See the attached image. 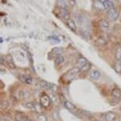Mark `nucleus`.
Instances as JSON below:
<instances>
[{"label":"nucleus","instance_id":"26","mask_svg":"<svg viewBox=\"0 0 121 121\" xmlns=\"http://www.w3.org/2000/svg\"><path fill=\"white\" fill-rule=\"evenodd\" d=\"M26 121H32V120H29V119H28V120H27Z\"/></svg>","mask_w":121,"mask_h":121},{"label":"nucleus","instance_id":"22","mask_svg":"<svg viewBox=\"0 0 121 121\" xmlns=\"http://www.w3.org/2000/svg\"><path fill=\"white\" fill-rule=\"evenodd\" d=\"M115 69L116 70V72L121 73V62H120V61H118V62L116 63Z\"/></svg>","mask_w":121,"mask_h":121},{"label":"nucleus","instance_id":"14","mask_svg":"<svg viewBox=\"0 0 121 121\" xmlns=\"http://www.w3.org/2000/svg\"><path fill=\"white\" fill-rule=\"evenodd\" d=\"M64 62V57L62 56H57L56 59H55V65L56 66H59L60 64Z\"/></svg>","mask_w":121,"mask_h":121},{"label":"nucleus","instance_id":"27","mask_svg":"<svg viewBox=\"0 0 121 121\" xmlns=\"http://www.w3.org/2000/svg\"><path fill=\"white\" fill-rule=\"evenodd\" d=\"M120 111H121V106H120Z\"/></svg>","mask_w":121,"mask_h":121},{"label":"nucleus","instance_id":"7","mask_svg":"<svg viewBox=\"0 0 121 121\" xmlns=\"http://www.w3.org/2000/svg\"><path fill=\"white\" fill-rule=\"evenodd\" d=\"M100 3L103 4V6L104 8V10H106V11H108L109 10H111L112 8L114 7L113 3H112L110 0H98Z\"/></svg>","mask_w":121,"mask_h":121},{"label":"nucleus","instance_id":"11","mask_svg":"<svg viewBox=\"0 0 121 121\" xmlns=\"http://www.w3.org/2000/svg\"><path fill=\"white\" fill-rule=\"evenodd\" d=\"M87 63H88L87 59H85L84 57H79L78 59V64L79 67L81 68V69L84 67V66H86L87 64Z\"/></svg>","mask_w":121,"mask_h":121},{"label":"nucleus","instance_id":"15","mask_svg":"<svg viewBox=\"0 0 121 121\" xmlns=\"http://www.w3.org/2000/svg\"><path fill=\"white\" fill-rule=\"evenodd\" d=\"M27 120H28V118H27L24 114L18 113V114H17V116H16L14 121H26Z\"/></svg>","mask_w":121,"mask_h":121},{"label":"nucleus","instance_id":"1","mask_svg":"<svg viewBox=\"0 0 121 121\" xmlns=\"http://www.w3.org/2000/svg\"><path fill=\"white\" fill-rule=\"evenodd\" d=\"M52 100L51 98L46 93H42L40 97V104L43 108H48L51 105Z\"/></svg>","mask_w":121,"mask_h":121},{"label":"nucleus","instance_id":"25","mask_svg":"<svg viewBox=\"0 0 121 121\" xmlns=\"http://www.w3.org/2000/svg\"><path fill=\"white\" fill-rule=\"evenodd\" d=\"M68 2H69V4H70V6H74L76 4V1L75 0H68Z\"/></svg>","mask_w":121,"mask_h":121},{"label":"nucleus","instance_id":"23","mask_svg":"<svg viewBox=\"0 0 121 121\" xmlns=\"http://www.w3.org/2000/svg\"><path fill=\"white\" fill-rule=\"evenodd\" d=\"M50 90L52 91V92H56L57 90V86L55 85V84L50 83Z\"/></svg>","mask_w":121,"mask_h":121},{"label":"nucleus","instance_id":"10","mask_svg":"<svg viewBox=\"0 0 121 121\" xmlns=\"http://www.w3.org/2000/svg\"><path fill=\"white\" fill-rule=\"evenodd\" d=\"M112 96L115 98V99H120L121 97V90L117 88L113 89L112 91Z\"/></svg>","mask_w":121,"mask_h":121},{"label":"nucleus","instance_id":"5","mask_svg":"<svg viewBox=\"0 0 121 121\" xmlns=\"http://www.w3.org/2000/svg\"><path fill=\"white\" fill-rule=\"evenodd\" d=\"M99 27H100V30H102L104 32H107V31H108V29H109V24L105 19H101V20H100V22H99Z\"/></svg>","mask_w":121,"mask_h":121},{"label":"nucleus","instance_id":"2","mask_svg":"<svg viewBox=\"0 0 121 121\" xmlns=\"http://www.w3.org/2000/svg\"><path fill=\"white\" fill-rule=\"evenodd\" d=\"M81 68L80 67H73L71 69H70L67 72L66 75L67 76V78H69L70 79H73L75 76H77L78 74L81 72Z\"/></svg>","mask_w":121,"mask_h":121},{"label":"nucleus","instance_id":"18","mask_svg":"<svg viewBox=\"0 0 121 121\" xmlns=\"http://www.w3.org/2000/svg\"><path fill=\"white\" fill-rule=\"evenodd\" d=\"M115 58L117 61L121 60V47H118L116 50V53H115Z\"/></svg>","mask_w":121,"mask_h":121},{"label":"nucleus","instance_id":"6","mask_svg":"<svg viewBox=\"0 0 121 121\" xmlns=\"http://www.w3.org/2000/svg\"><path fill=\"white\" fill-rule=\"evenodd\" d=\"M104 119L105 121H114L116 119V114L114 112H108L104 114Z\"/></svg>","mask_w":121,"mask_h":121},{"label":"nucleus","instance_id":"4","mask_svg":"<svg viewBox=\"0 0 121 121\" xmlns=\"http://www.w3.org/2000/svg\"><path fill=\"white\" fill-rule=\"evenodd\" d=\"M19 80H21L22 82L26 84H32L33 82V79L30 75L27 74H21L19 75Z\"/></svg>","mask_w":121,"mask_h":121},{"label":"nucleus","instance_id":"21","mask_svg":"<svg viewBox=\"0 0 121 121\" xmlns=\"http://www.w3.org/2000/svg\"><path fill=\"white\" fill-rule=\"evenodd\" d=\"M26 107L27 108H29V109H34L36 108V105L34 104L33 102H27V103L26 104Z\"/></svg>","mask_w":121,"mask_h":121},{"label":"nucleus","instance_id":"20","mask_svg":"<svg viewBox=\"0 0 121 121\" xmlns=\"http://www.w3.org/2000/svg\"><path fill=\"white\" fill-rule=\"evenodd\" d=\"M36 120L37 121H48V117L44 114H39L36 117Z\"/></svg>","mask_w":121,"mask_h":121},{"label":"nucleus","instance_id":"9","mask_svg":"<svg viewBox=\"0 0 121 121\" xmlns=\"http://www.w3.org/2000/svg\"><path fill=\"white\" fill-rule=\"evenodd\" d=\"M64 107L67 109V110L72 112H74L75 110H76V107H75V105L74 104H72L70 101H69V100H66L64 102Z\"/></svg>","mask_w":121,"mask_h":121},{"label":"nucleus","instance_id":"12","mask_svg":"<svg viewBox=\"0 0 121 121\" xmlns=\"http://www.w3.org/2000/svg\"><path fill=\"white\" fill-rule=\"evenodd\" d=\"M60 14L63 19L67 20V21L70 19V13L68 12L67 9H60Z\"/></svg>","mask_w":121,"mask_h":121},{"label":"nucleus","instance_id":"13","mask_svg":"<svg viewBox=\"0 0 121 121\" xmlns=\"http://www.w3.org/2000/svg\"><path fill=\"white\" fill-rule=\"evenodd\" d=\"M90 75L91 78H93L94 80H97V79L100 78V71H98V70H93L90 72Z\"/></svg>","mask_w":121,"mask_h":121},{"label":"nucleus","instance_id":"24","mask_svg":"<svg viewBox=\"0 0 121 121\" xmlns=\"http://www.w3.org/2000/svg\"><path fill=\"white\" fill-rule=\"evenodd\" d=\"M90 64L88 63L86 66H84V67L82 68L81 70H82V71H86V70H88L89 69H90Z\"/></svg>","mask_w":121,"mask_h":121},{"label":"nucleus","instance_id":"17","mask_svg":"<svg viewBox=\"0 0 121 121\" xmlns=\"http://www.w3.org/2000/svg\"><path fill=\"white\" fill-rule=\"evenodd\" d=\"M57 5L59 6V9H67V2L65 0H58L57 2Z\"/></svg>","mask_w":121,"mask_h":121},{"label":"nucleus","instance_id":"3","mask_svg":"<svg viewBox=\"0 0 121 121\" xmlns=\"http://www.w3.org/2000/svg\"><path fill=\"white\" fill-rule=\"evenodd\" d=\"M107 13H108V17L110 18L112 21H116L119 17V11L115 6L113 8H112L111 10H109L108 11H107Z\"/></svg>","mask_w":121,"mask_h":121},{"label":"nucleus","instance_id":"28","mask_svg":"<svg viewBox=\"0 0 121 121\" xmlns=\"http://www.w3.org/2000/svg\"><path fill=\"white\" fill-rule=\"evenodd\" d=\"M120 62H121V60H120Z\"/></svg>","mask_w":121,"mask_h":121},{"label":"nucleus","instance_id":"8","mask_svg":"<svg viewBox=\"0 0 121 121\" xmlns=\"http://www.w3.org/2000/svg\"><path fill=\"white\" fill-rule=\"evenodd\" d=\"M67 26H68V28H69L70 30L76 32L77 30L76 23H75V22L73 19H71V18H70V19H68L67 21Z\"/></svg>","mask_w":121,"mask_h":121},{"label":"nucleus","instance_id":"19","mask_svg":"<svg viewBox=\"0 0 121 121\" xmlns=\"http://www.w3.org/2000/svg\"><path fill=\"white\" fill-rule=\"evenodd\" d=\"M9 106H10V103L6 100H3L1 101V109L2 110H6Z\"/></svg>","mask_w":121,"mask_h":121},{"label":"nucleus","instance_id":"16","mask_svg":"<svg viewBox=\"0 0 121 121\" xmlns=\"http://www.w3.org/2000/svg\"><path fill=\"white\" fill-rule=\"evenodd\" d=\"M40 86L43 89V90H50V83H48L46 81H41V82H40Z\"/></svg>","mask_w":121,"mask_h":121}]
</instances>
